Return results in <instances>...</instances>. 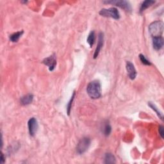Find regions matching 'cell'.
I'll use <instances>...</instances> for the list:
<instances>
[{
  "instance_id": "d6986e66",
  "label": "cell",
  "mask_w": 164,
  "mask_h": 164,
  "mask_svg": "<svg viewBox=\"0 0 164 164\" xmlns=\"http://www.w3.org/2000/svg\"><path fill=\"white\" fill-rule=\"evenodd\" d=\"M139 58H140V60H141V61L142 62V63L144 65H151V62L149 61V60H148L146 58H145V57L144 55V54H139Z\"/></svg>"
},
{
  "instance_id": "9a60e30c",
  "label": "cell",
  "mask_w": 164,
  "mask_h": 164,
  "mask_svg": "<svg viewBox=\"0 0 164 164\" xmlns=\"http://www.w3.org/2000/svg\"><path fill=\"white\" fill-rule=\"evenodd\" d=\"M105 163H116L115 156L112 153H106L105 156Z\"/></svg>"
},
{
  "instance_id": "5bb4252c",
  "label": "cell",
  "mask_w": 164,
  "mask_h": 164,
  "mask_svg": "<svg viewBox=\"0 0 164 164\" xmlns=\"http://www.w3.org/2000/svg\"><path fill=\"white\" fill-rule=\"evenodd\" d=\"M95 40H96L95 32L94 31H91L90 33L89 34V36L87 39V42H88V44H89L90 47H92V46L94 45Z\"/></svg>"
},
{
  "instance_id": "3957f363",
  "label": "cell",
  "mask_w": 164,
  "mask_h": 164,
  "mask_svg": "<svg viewBox=\"0 0 164 164\" xmlns=\"http://www.w3.org/2000/svg\"><path fill=\"white\" fill-rule=\"evenodd\" d=\"M90 145V139L89 137L82 138L77 144L76 152L79 155H83L89 149Z\"/></svg>"
},
{
  "instance_id": "2e32d148",
  "label": "cell",
  "mask_w": 164,
  "mask_h": 164,
  "mask_svg": "<svg viewBox=\"0 0 164 164\" xmlns=\"http://www.w3.org/2000/svg\"><path fill=\"white\" fill-rule=\"evenodd\" d=\"M148 105L150 106V108L152 109V110H154V111L156 112V113L157 114L158 116L159 117V118H160L162 120H163V115H162V112L159 110V108H158L153 104V103H152L151 102H148Z\"/></svg>"
},
{
  "instance_id": "277c9868",
  "label": "cell",
  "mask_w": 164,
  "mask_h": 164,
  "mask_svg": "<svg viewBox=\"0 0 164 164\" xmlns=\"http://www.w3.org/2000/svg\"><path fill=\"white\" fill-rule=\"evenodd\" d=\"M99 14L103 17H111L114 19H119L120 18L119 12L116 8H110V9H103L99 12Z\"/></svg>"
},
{
  "instance_id": "8992f818",
  "label": "cell",
  "mask_w": 164,
  "mask_h": 164,
  "mask_svg": "<svg viewBox=\"0 0 164 164\" xmlns=\"http://www.w3.org/2000/svg\"><path fill=\"white\" fill-rule=\"evenodd\" d=\"M28 126L30 135L32 137H34L38 130V123L35 117L30 118L28 122Z\"/></svg>"
},
{
  "instance_id": "44dd1931",
  "label": "cell",
  "mask_w": 164,
  "mask_h": 164,
  "mask_svg": "<svg viewBox=\"0 0 164 164\" xmlns=\"http://www.w3.org/2000/svg\"><path fill=\"white\" fill-rule=\"evenodd\" d=\"M5 158L4 157L3 154L2 153V154H1V160H0V163L3 164V163H5Z\"/></svg>"
},
{
  "instance_id": "ac0fdd59",
  "label": "cell",
  "mask_w": 164,
  "mask_h": 164,
  "mask_svg": "<svg viewBox=\"0 0 164 164\" xmlns=\"http://www.w3.org/2000/svg\"><path fill=\"white\" fill-rule=\"evenodd\" d=\"M75 95H76V92H74L73 94H72V96H71V98L70 101L68 103V106H67V113H68V115H70L71 110V108H72V102H73V100L75 99Z\"/></svg>"
},
{
  "instance_id": "30bf717a",
  "label": "cell",
  "mask_w": 164,
  "mask_h": 164,
  "mask_svg": "<svg viewBox=\"0 0 164 164\" xmlns=\"http://www.w3.org/2000/svg\"><path fill=\"white\" fill-rule=\"evenodd\" d=\"M153 46L156 50H161L163 46V39L161 36L153 37Z\"/></svg>"
},
{
  "instance_id": "ba28073f",
  "label": "cell",
  "mask_w": 164,
  "mask_h": 164,
  "mask_svg": "<svg viewBox=\"0 0 164 164\" xmlns=\"http://www.w3.org/2000/svg\"><path fill=\"white\" fill-rule=\"evenodd\" d=\"M126 70L127 72V75L131 80H135L137 76V71L135 68V66L131 62H126Z\"/></svg>"
},
{
  "instance_id": "e0dca14e",
  "label": "cell",
  "mask_w": 164,
  "mask_h": 164,
  "mask_svg": "<svg viewBox=\"0 0 164 164\" xmlns=\"http://www.w3.org/2000/svg\"><path fill=\"white\" fill-rule=\"evenodd\" d=\"M111 131H112L111 126L108 123H106V124L104 125V126H103V134H104L106 137H107L110 134Z\"/></svg>"
},
{
  "instance_id": "8fae6325",
  "label": "cell",
  "mask_w": 164,
  "mask_h": 164,
  "mask_svg": "<svg viewBox=\"0 0 164 164\" xmlns=\"http://www.w3.org/2000/svg\"><path fill=\"white\" fill-rule=\"evenodd\" d=\"M33 100V96L32 94H28L27 95L23 96L20 99V102L22 105H30V103H32Z\"/></svg>"
},
{
  "instance_id": "52a82bcc",
  "label": "cell",
  "mask_w": 164,
  "mask_h": 164,
  "mask_svg": "<svg viewBox=\"0 0 164 164\" xmlns=\"http://www.w3.org/2000/svg\"><path fill=\"white\" fill-rule=\"evenodd\" d=\"M43 64H45L46 65L48 66L49 68V70L50 71H53L54 68H55L56 65H57V60H56V57L54 55L50 56L49 57L46 58L43 60Z\"/></svg>"
},
{
  "instance_id": "7a4b0ae2",
  "label": "cell",
  "mask_w": 164,
  "mask_h": 164,
  "mask_svg": "<svg viewBox=\"0 0 164 164\" xmlns=\"http://www.w3.org/2000/svg\"><path fill=\"white\" fill-rule=\"evenodd\" d=\"M163 31V23L162 21H156L152 23L149 26V32L153 37L161 36Z\"/></svg>"
},
{
  "instance_id": "6da1fadb",
  "label": "cell",
  "mask_w": 164,
  "mask_h": 164,
  "mask_svg": "<svg viewBox=\"0 0 164 164\" xmlns=\"http://www.w3.org/2000/svg\"><path fill=\"white\" fill-rule=\"evenodd\" d=\"M87 92L90 98L96 99L99 98L101 96V85L99 80L90 82L87 87Z\"/></svg>"
},
{
  "instance_id": "9c48e42d",
  "label": "cell",
  "mask_w": 164,
  "mask_h": 164,
  "mask_svg": "<svg viewBox=\"0 0 164 164\" xmlns=\"http://www.w3.org/2000/svg\"><path fill=\"white\" fill-rule=\"evenodd\" d=\"M103 41H104V35L103 33H99L98 35V45H97L96 49L95 50L94 54V58H96L98 57L99 52L101 50V48L103 46Z\"/></svg>"
},
{
  "instance_id": "ffe728a7",
  "label": "cell",
  "mask_w": 164,
  "mask_h": 164,
  "mask_svg": "<svg viewBox=\"0 0 164 164\" xmlns=\"http://www.w3.org/2000/svg\"><path fill=\"white\" fill-rule=\"evenodd\" d=\"M159 133H160V135L161 136V137L162 138H163V135H164V131H163V126H159Z\"/></svg>"
},
{
  "instance_id": "5b68a950",
  "label": "cell",
  "mask_w": 164,
  "mask_h": 164,
  "mask_svg": "<svg viewBox=\"0 0 164 164\" xmlns=\"http://www.w3.org/2000/svg\"><path fill=\"white\" fill-rule=\"evenodd\" d=\"M104 3L107 4H112L115 6L124 9L126 12H131V7L130 3L127 1H107V2H103Z\"/></svg>"
},
{
  "instance_id": "4fadbf2b",
  "label": "cell",
  "mask_w": 164,
  "mask_h": 164,
  "mask_svg": "<svg viewBox=\"0 0 164 164\" xmlns=\"http://www.w3.org/2000/svg\"><path fill=\"white\" fill-rule=\"evenodd\" d=\"M23 33L24 32L22 30V31L17 32L13 34H12L11 35H10V40L12 42H17L18 40H19V39H20V37H21Z\"/></svg>"
},
{
  "instance_id": "7c38bea8",
  "label": "cell",
  "mask_w": 164,
  "mask_h": 164,
  "mask_svg": "<svg viewBox=\"0 0 164 164\" xmlns=\"http://www.w3.org/2000/svg\"><path fill=\"white\" fill-rule=\"evenodd\" d=\"M155 3V1H152V0H147V1H144L141 6V8H140V12L142 13L143 12L147 9L148 8L150 7L151 5H153Z\"/></svg>"
}]
</instances>
